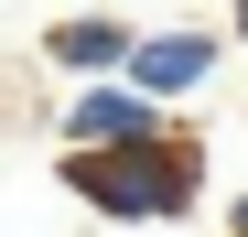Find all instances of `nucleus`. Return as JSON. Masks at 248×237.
I'll return each instance as SVG.
<instances>
[{
  "label": "nucleus",
  "mask_w": 248,
  "mask_h": 237,
  "mask_svg": "<svg viewBox=\"0 0 248 237\" xmlns=\"http://www.w3.org/2000/svg\"><path fill=\"white\" fill-rule=\"evenodd\" d=\"M65 183L87 194L97 216H130V226H151V216H184L194 194H205V151H194V140H130V151H76V162H65Z\"/></svg>",
  "instance_id": "1"
},
{
  "label": "nucleus",
  "mask_w": 248,
  "mask_h": 237,
  "mask_svg": "<svg viewBox=\"0 0 248 237\" xmlns=\"http://www.w3.org/2000/svg\"><path fill=\"white\" fill-rule=\"evenodd\" d=\"M205 65H216V32H151V44L119 54V75H130V97H140V108H162V97L205 87Z\"/></svg>",
  "instance_id": "2"
},
{
  "label": "nucleus",
  "mask_w": 248,
  "mask_h": 237,
  "mask_svg": "<svg viewBox=\"0 0 248 237\" xmlns=\"http://www.w3.org/2000/svg\"><path fill=\"white\" fill-rule=\"evenodd\" d=\"M65 130H76V151H130V140H162V118L130 87H87V97L65 108Z\"/></svg>",
  "instance_id": "3"
},
{
  "label": "nucleus",
  "mask_w": 248,
  "mask_h": 237,
  "mask_svg": "<svg viewBox=\"0 0 248 237\" xmlns=\"http://www.w3.org/2000/svg\"><path fill=\"white\" fill-rule=\"evenodd\" d=\"M44 54L76 65V75H108L119 54H130V32H119V22H54V32H44Z\"/></svg>",
  "instance_id": "4"
},
{
  "label": "nucleus",
  "mask_w": 248,
  "mask_h": 237,
  "mask_svg": "<svg viewBox=\"0 0 248 237\" xmlns=\"http://www.w3.org/2000/svg\"><path fill=\"white\" fill-rule=\"evenodd\" d=\"M237 44H248V0H237Z\"/></svg>",
  "instance_id": "5"
},
{
  "label": "nucleus",
  "mask_w": 248,
  "mask_h": 237,
  "mask_svg": "<svg viewBox=\"0 0 248 237\" xmlns=\"http://www.w3.org/2000/svg\"><path fill=\"white\" fill-rule=\"evenodd\" d=\"M237 237H248V194H237Z\"/></svg>",
  "instance_id": "6"
}]
</instances>
